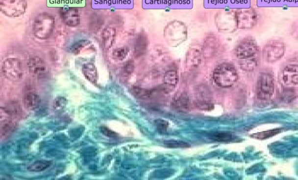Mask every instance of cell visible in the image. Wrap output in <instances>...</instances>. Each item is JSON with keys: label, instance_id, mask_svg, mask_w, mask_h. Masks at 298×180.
I'll return each mask as SVG.
<instances>
[{"label": "cell", "instance_id": "1f68e13d", "mask_svg": "<svg viewBox=\"0 0 298 180\" xmlns=\"http://www.w3.org/2000/svg\"><path fill=\"white\" fill-rule=\"evenodd\" d=\"M196 105L198 108L203 110H210L214 107L213 104L202 101L197 102Z\"/></svg>", "mask_w": 298, "mask_h": 180}, {"label": "cell", "instance_id": "44dd1931", "mask_svg": "<svg viewBox=\"0 0 298 180\" xmlns=\"http://www.w3.org/2000/svg\"><path fill=\"white\" fill-rule=\"evenodd\" d=\"M102 40L104 47L110 49L116 42L117 38L116 29L112 27H107L102 31Z\"/></svg>", "mask_w": 298, "mask_h": 180}, {"label": "cell", "instance_id": "d6986e66", "mask_svg": "<svg viewBox=\"0 0 298 180\" xmlns=\"http://www.w3.org/2000/svg\"><path fill=\"white\" fill-rule=\"evenodd\" d=\"M179 76L178 72L175 70H168L164 74L163 84L165 88L169 91H173L178 84Z\"/></svg>", "mask_w": 298, "mask_h": 180}, {"label": "cell", "instance_id": "83f0119b", "mask_svg": "<svg viewBox=\"0 0 298 180\" xmlns=\"http://www.w3.org/2000/svg\"><path fill=\"white\" fill-rule=\"evenodd\" d=\"M164 145L171 148H186L190 147L188 143L178 140H169L164 142Z\"/></svg>", "mask_w": 298, "mask_h": 180}, {"label": "cell", "instance_id": "6da1fadb", "mask_svg": "<svg viewBox=\"0 0 298 180\" xmlns=\"http://www.w3.org/2000/svg\"><path fill=\"white\" fill-rule=\"evenodd\" d=\"M55 26V18L48 12H42L34 20L33 32L34 36L40 40L48 39L52 35Z\"/></svg>", "mask_w": 298, "mask_h": 180}, {"label": "cell", "instance_id": "2e32d148", "mask_svg": "<svg viewBox=\"0 0 298 180\" xmlns=\"http://www.w3.org/2000/svg\"><path fill=\"white\" fill-rule=\"evenodd\" d=\"M149 45L148 36L144 31L138 33L135 40L134 53L136 57H141L146 54Z\"/></svg>", "mask_w": 298, "mask_h": 180}, {"label": "cell", "instance_id": "d4e9b609", "mask_svg": "<svg viewBox=\"0 0 298 180\" xmlns=\"http://www.w3.org/2000/svg\"><path fill=\"white\" fill-rule=\"evenodd\" d=\"M91 42L87 40H80L74 43L71 48V51L74 54H78L82 52L84 49L89 47Z\"/></svg>", "mask_w": 298, "mask_h": 180}, {"label": "cell", "instance_id": "8fae6325", "mask_svg": "<svg viewBox=\"0 0 298 180\" xmlns=\"http://www.w3.org/2000/svg\"><path fill=\"white\" fill-rule=\"evenodd\" d=\"M28 68L31 75L36 78L43 79L48 76V65L39 56L30 57L28 61Z\"/></svg>", "mask_w": 298, "mask_h": 180}, {"label": "cell", "instance_id": "7c38bea8", "mask_svg": "<svg viewBox=\"0 0 298 180\" xmlns=\"http://www.w3.org/2000/svg\"><path fill=\"white\" fill-rule=\"evenodd\" d=\"M60 17L68 26L74 27L80 24V15L76 8L66 7L60 8Z\"/></svg>", "mask_w": 298, "mask_h": 180}, {"label": "cell", "instance_id": "30bf717a", "mask_svg": "<svg viewBox=\"0 0 298 180\" xmlns=\"http://www.w3.org/2000/svg\"><path fill=\"white\" fill-rule=\"evenodd\" d=\"M2 72L3 75L12 81H19L23 78L24 70L23 64L20 59L8 58L2 64Z\"/></svg>", "mask_w": 298, "mask_h": 180}, {"label": "cell", "instance_id": "f1b7e54d", "mask_svg": "<svg viewBox=\"0 0 298 180\" xmlns=\"http://www.w3.org/2000/svg\"><path fill=\"white\" fill-rule=\"evenodd\" d=\"M68 102L67 99L63 97L55 98L53 102V108L55 111H60L65 109L67 106Z\"/></svg>", "mask_w": 298, "mask_h": 180}, {"label": "cell", "instance_id": "5bb4252c", "mask_svg": "<svg viewBox=\"0 0 298 180\" xmlns=\"http://www.w3.org/2000/svg\"><path fill=\"white\" fill-rule=\"evenodd\" d=\"M201 60V52L198 46H192L186 56V65L189 69H195L199 66Z\"/></svg>", "mask_w": 298, "mask_h": 180}, {"label": "cell", "instance_id": "e0dca14e", "mask_svg": "<svg viewBox=\"0 0 298 180\" xmlns=\"http://www.w3.org/2000/svg\"><path fill=\"white\" fill-rule=\"evenodd\" d=\"M220 40L218 36L214 33H209L205 37L203 51L204 54H213L219 49Z\"/></svg>", "mask_w": 298, "mask_h": 180}, {"label": "cell", "instance_id": "9a60e30c", "mask_svg": "<svg viewBox=\"0 0 298 180\" xmlns=\"http://www.w3.org/2000/svg\"><path fill=\"white\" fill-rule=\"evenodd\" d=\"M23 103L26 109L33 111L39 107L41 104V99L35 91H27L24 95Z\"/></svg>", "mask_w": 298, "mask_h": 180}, {"label": "cell", "instance_id": "484cf974", "mask_svg": "<svg viewBox=\"0 0 298 180\" xmlns=\"http://www.w3.org/2000/svg\"><path fill=\"white\" fill-rule=\"evenodd\" d=\"M129 49L128 47L118 48L115 49L113 51V57L114 60L117 61H123L128 55Z\"/></svg>", "mask_w": 298, "mask_h": 180}, {"label": "cell", "instance_id": "3957f363", "mask_svg": "<svg viewBox=\"0 0 298 180\" xmlns=\"http://www.w3.org/2000/svg\"><path fill=\"white\" fill-rule=\"evenodd\" d=\"M188 27L181 21L174 20L167 25L164 29V38L168 44L177 46L188 38Z\"/></svg>", "mask_w": 298, "mask_h": 180}, {"label": "cell", "instance_id": "836d02e7", "mask_svg": "<svg viewBox=\"0 0 298 180\" xmlns=\"http://www.w3.org/2000/svg\"><path fill=\"white\" fill-rule=\"evenodd\" d=\"M157 128L160 129L161 131H162L163 129H166L168 126L167 123L163 120H160V122L157 123Z\"/></svg>", "mask_w": 298, "mask_h": 180}, {"label": "cell", "instance_id": "f546056e", "mask_svg": "<svg viewBox=\"0 0 298 180\" xmlns=\"http://www.w3.org/2000/svg\"><path fill=\"white\" fill-rule=\"evenodd\" d=\"M134 70V61L132 60H129L128 61H127L126 63L124 64V66L123 68V74L124 77H128L130 76H131Z\"/></svg>", "mask_w": 298, "mask_h": 180}, {"label": "cell", "instance_id": "277c9868", "mask_svg": "<svg viewBox=\"0 0 298 180\" xmlns=\"http://www.w3.org/2000/svg\"><path fill=\"white\" fill-rule=\"evenodd\" d=\"M286 51L285 43L279 39L269 40L264 46L262 54L264 60L269 63H274L281 60Z\"/></svg>", "mask_w": 298, "mask_h": 180}, {"label": "cell", "instance_id": "7402d4cb", "mask_svg": "<svg viewBox=\"0 0 298 180\" xmlns=\"http://www.w3.org/2000/svg\"><path fill=\"white\" fill-rule=\"evenodd\" d=\"M258 58L256 57H251L244 60H240L239 64L242 70L245 71H252L258 65Z\"/></svg>", "mask_w": 298, "mask_h": 180}, {"label": "cell", "instance_id": "603a6c76", "mask_svg": "<svg viewBox=\"0 0 298 180\" xmlns=\"http://www.w3.org/2000/svg\"><path fill=\"white\" fill-rule=\"evenodd\" d=\"M51 162L47 160L36 161L27 167V170L31 172H41L49 168Z\"/></svg>", "mask_w": 298, "mask_h": 180}, {"label": "cell", "instance_id": "d6a6232c", "mask_svg": "<svg viewBox=\"0 0 298 180\" xmlns=\"http://www.w3.org/2000/svg\"><path fill=\"white\" fill-rule=\"evenodd\" d=\"M100 131L102 134L110 138H116L117 134L116 132L112 131V130L107 128L106 127L102 126L100 128Z\"/></svg>", "mask_w": 298, "mask_h": 180}, {"label": "cell", "instance_id": "4316f807", "mask_svg": "<svg viewBox=\"0 0 298 180\" xmlns=\"http://www.w3.org/2000/svg\"><path fill=\"white\" fill-rule=\"evenodd\" d=\"M212 140L218 142H227L231 140L232 135L226 132H214L209 135Z\"/></svg>", "mask_w": 298, "mask_h": 180}, {"label": "cell", "instance_id": "7a4b0ae2", "mask_svg": "<svg viewBox=\"0 0 298 180\" xmlns=\"http://www.w3.org/2000/svg\"><path fill=\"white\" fill-rule=\"evenodd\" d=\"M213 79L216 84L222 88H230L237 82V71L231 63H222L214 70Z\"/></svg>", "mask_w": 298, "mask_h": 180}, {"label": "cell", "instance_id": "52a82bcc", "mask_svg": "<svg viewBox=\"0 0 298 180\" xmlns=\"http://www.w3.org/2000/svg\"><path fill=\"white\" fill-rule=\"evenodd\" d=\"M235 14L238 29H252L258 21V15L252 8L238 9L235 11Z\"/></svg>", "mask_w": 298, "mask_h": 180}, {"label": "cell", "instance_id": "4fadbf2b", "mask_svg": "<svg viewBox=\"0 0 298 180\" xmlns=\"http://www.w3.org/2000/svg\"><path fill=\"white\" fill-rule=\"evenodd\" d=\"M282 81L284 84L293 86L298 84V64H290L282 70Z\"/></svg>", "mask_w": 298, "mask_h": 180}, {"label": "cell", "instance_id": "ac0fdd59", "mask_svg": "<svg viewBox=\"0 0 298 180\" xmlns=\"http://www.w3.org/2000/svg\"><path fill=\"white\" fill-rule=\"evenodd\" d=\"M172 106L179 112H187L190 108V101L187 95L181 94L173 99Z\"/></svg>", "mask_w": 298, "mask_h": 180}, {"label": "cell", "instance_id": "5b68a950", "mask_svg": "<svg viewBox=\"0 0 298 180\" xmlns=\"http://www.w3.org/2000/svg\"><path fill=\"white\" fill-rule=\"evenodd\" d=\"M275 80L272 74L263 72L260 74L257 79L256 94L260 100L268 101L274 94Z\"/></svg>", "mask_w": 298, "mask_h": 180}, {"label": "cell", "instance_id": "ba28073f", "mask_svg": "<svg viewBox=\"0 0 298 180\" xmlns=\"http://www.w3.org/2000/svg\"><path fill=\"white\" fill-rule=\"evenodd\" d=\"M27 8L26 0H0V10L9 18H18L25 13Z\"/></svg>", "mask_w": 298, "mask_h": 180}, {"label": "cell", "instance_id": "9c48e42d", "mask_svg": "<svg viewBox=\"0 0 298 180\" xmlns=\"http://www.w3.org/2000/svg\"><path fill=\"white\" fill-rule=\"evenodd\" d=\"M215 24L220 32L230 33L237 28L235 12L228 10H220L215 16Z\"/></svg>", "mask_w": 298, "mask_h": 180}, {"label": "cell", "instance_id": "cb8c5ba5", "mask_svg": "<svg viewBox=\"0 0 298 180\" xmlns=\"http://www.w3.org/2000/svg\"><path fill=\"white\" fill-rule=\"evenodd\" d=\"M1 123V137H6L15 131L17 124L12 120L4 121Z\"/></svg>", "mask_w": 298, "mask_h": 180}, {"label": "cell", "instance_id": "ffe728a7", "mask_svg": "<svg viewBox=\"0 0 298 180\" xmlns=\"http://www.w3.org/2000/svg\"><path fill=\"white\" fill-rule=\"evenodd\" d=\"M83 76L90 82L97 84L99 79L97 68L94 64L88 63L84 64L82 67Z\"/></svg>", "mask_w": 298, "mask_h": 180}, {"label": "cell", "instance_id": "8992f818", "mask_svg": "<svg viewBox=\"0 0 298 180\" xmlns=\"http://www.w3.org/2000/svg\"><path fill=\"white\" fill-rule=\"evenodd\" d=\"M259 51V47L253 37H244L238 43L235 49V54L239 60L256 57Z\"/></svg>", "mask_w": 298, "mask_h": 180}, {"label": "cell", "instance_id": "4dcf8cb0", "mask_svg": "<svg viewBox=\"0 0 298 180\" xmlns=\"http://www.w3.org/2000/svg\"><path fill=\"white\" fill-rule=\"evenodd\" d=\"M290 33L292 37L298 41V20L291 24Z\"/></svg>", "mask_w": 298, "mask_h": 180}]
</instances>
